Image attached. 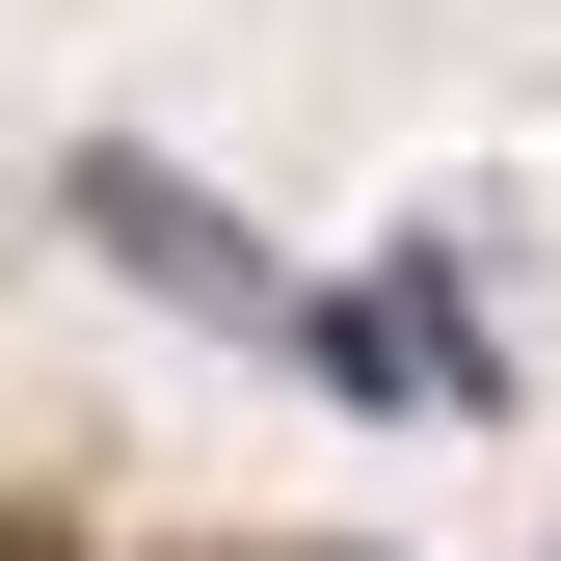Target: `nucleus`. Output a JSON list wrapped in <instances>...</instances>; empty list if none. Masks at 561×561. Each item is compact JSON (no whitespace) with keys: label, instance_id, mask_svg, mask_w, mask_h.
<instances>
[{"label":"nucleus","instance_id":"obj_1","mask_svg":"<svg viewBox=\"0 0 561 561\" xmlns=\"http://www.w3.org/2000/svg\"><path fill=\"white\" fill-rule=\"evenodd\" d=\"M295 375L321 401H481V321H455V267H347V295H295Z\"/></svg>","mask_w":561,"mask_h":561},{"label":"nucleus","instance_id":"obj_2","mask_svg":"<svg viewBox=\"0 0 561 561\" xmlns=\"http://www.w3.org/2000/svg\"><path fill=\"white\" fill-rule=\"evenodd\" d=\"M81 241H107V267H161L187 321H267V347H295V295H267V267H241V215H187L161 161H81Z\"/></svg>","mask_w":561,"mask_h":561}]
</instances>
